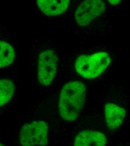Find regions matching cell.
I'll return each mask as SVG.
<instances>
[{
    "mask_svg": "<svg viewBox=\"0 0 130 146\" xmlns=\"http://www.w3.org/2000/svg\"><path fill=\"white\" fill-rule=\"evenodd\" d=\"M86 98V87L79 81L67 83L62 88L59 100L58 109L62 118L75 120L83 109Z\"/></svg>",
    "mask_w": 130,
    "mask_h": 146,
    "instance_id": "obj_1",
    "label": "cell"
},
{
    "mask_svg": "<svg viewBox=\"0 0 130 146\" xmlns=\"http://www.w3.org/2000/svg\"><path fill=\"white\" fill-rule=\"evenodd\" d=\"M108 54L102 52L91 55H82L75 62L77 72L86 79L95 78L103 73L111 63Z\"/></svg>",
    "mask_w": 130,
    "mask_h": 146,
    "instance_id": "obj_2",
    "label": "cell"
},
{
    "mask_svg": "<svg viewBox=\"0 0 130 146\" xmlns=\"http://www.w3.org/2000/svg\"><path fill=\"white\" fill-rule=\"evenodd\" d=\"M48 127L43 121H35L24 125L20 133L22 146H45L48 143Z\"/></svg>",
    "mask_w": 130,
    "mask_h": 146,
    "instance_id": "obj_3",
    "label": "cell"
},
{
    "mask_svg": "<svg viewBox=\"0 0 130 146\" xmlns=\"http://www.w3.org/2000/svg\"><path fill=\"white\" fill-rule=\"evenodd\" d=\"M58 58L55 52L46 50L42 52L38 59V79L40 84L44 86L52 83L56 75Z\"/></svg>",
    "mask_w": 130,
    "mask_h": 146,
    "instance_id": "obj_4",
    "label": "cell"
},
{
    "mask_svg": "<svg viewBox=\"0 0 130 146\" xmlns=\"http://www.w3.org/2000/svg\"><path fill=\"white\" fill-rule=\"evenodd\" d=\"M106 9L105 3L100 0H86L77 7L75 19L79 25L86 26L101 15Z\"/></svg>",
    "mask_w": 130,
    "mask_h": 146,
    "instance_id": "obj_5",
    "label": "cell"
},
{
    "mask_svg": "<svg viewBox=\"0 0 130 146\" xmlns=\"http://www.w3.org/2000/svg\"><path fill=\"white\" fill-rule=\"evenodd\" d=\"M104 114L107 127L114 130L123 123L126 115V110L114 104L107 103L105 106Z\"/></svg>",
    "mask_w": 130,
    "mask_h": 146,
    "instance_id": "obj_6",
    "label": "cell"
},
{
    "mask_svg": "<svg viewBox=\"0 0 130 146\" xmlns=\"http://www.w3.org/2000/svg\"><path fill=\"white\" fill-rule=\"evenodd\" d=\"M107 142L104 134L96 131L85 130L77 135L74 146H106Z\"/></svg>",
    "mask_w": 130,
    "mask_h": 146,
    "instance_id": "obj_7",
    "label": "cell"
},
{
    "mask_svg": "<svg viewBox=\"0 0 130 146\" xmlns=\"http://www.w3.org/2000/svg\"><path fill=\"white\" fill-rule=\"evenodd\" d=\"M37 3L41 11L48 16L63 14L68 8L69 0H38Z\"/></svg>",
    "mask_w": 130,
    "mask_h": 146,
    "instance_id": "obj_8",
    "label": "cell"
},
{
    "mask_svg": "<svg viewBox=\"0 0 130 146\" xmlns=\"http://www.w3.org/2000/svg\"><path fill=\"white\" fill-rule=\"evenodd\" d=\"M15 91V86L11 80L7 79L0 80V105L7 104L12 98Z\"/></svg>",
    "mask_w": 130,
    "mask_h": 146,
    "instance_id": "obj_9",
    "label": "cell"
},
{
    "mask_svg": "<svg viewBox=\"0 0 130 146\" xmlns=\"http://www.w3.org/2000/svg\"><path fill=\"white\" fill-rule=\"evenodd\" d=\"M0 45V67L3 68L13 63L15 57V53L13 46L10 44L1 41Z\"/></svg>",
    "mask_w": 130,
    "mask_h": 146,
    "instance_id": "obj_10",
    "label": "cell"
},
{
    "mask_svg": "<svg viewBox=\"0 0 130 146\" xmlns=\"http://www.w3.org/2000/svg\"><path fill=\"white\" fill-rule=\"evenodd\" d=\"M108 2H110V3H111L112 5H117L118 4L119 2H121V1H108Z\"/></svg>",
    "mask_w": 130,
    "mask_h": 146,
    "instance_id": "obj_11",
    "label": "cell"
},
{
    "mask_svg": "<svg viewBox=\"0 0 130 146\" xmlns=\"http://www.w3.org/2000/svg\"><path fill=\"white\" fill-rule=\"evenodd\" d=\"M0 146H3V145H2V143H1V144H0Z\"/></svg>",
    "mask_w": 130,
    "mask_h": 146,
    "instance_id": "obj_12",
    "label": "cell"
}]
</instances>
